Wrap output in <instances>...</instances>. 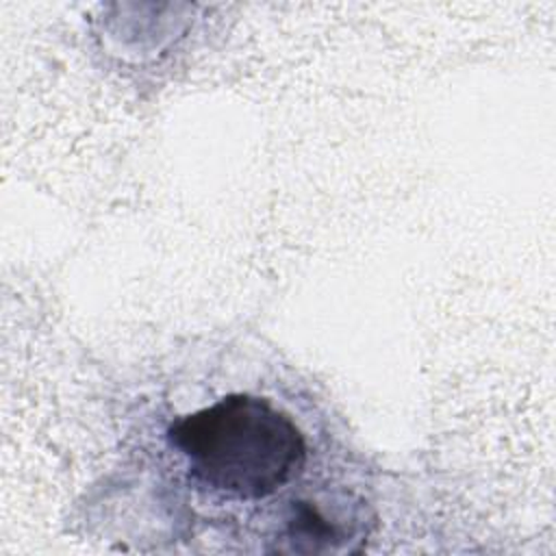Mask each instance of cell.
I'll use <instances>...</instances> for the list:
<instances>
[{
	"label": "cell",
	"mask_w": 556,
	"mask_h": 556,
	"mask_svg": "<svg viewBox=\"0 0 556 556\" xmlns=\"http://www.w3.org/2000/svg\"><path fill=\"white\" fill-rule=\"evenodd\" d=\"M167 439L198 489L230 500L269 497L306 465V441L293 419L248 393H230L176 419Z\"/></svg>",
	"instance_id": "6da1fadb"
}]
</instances>
